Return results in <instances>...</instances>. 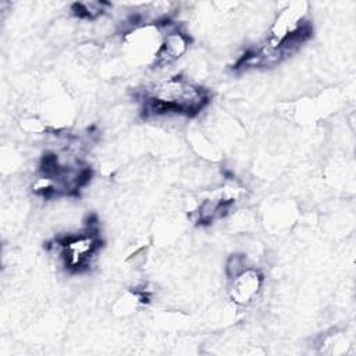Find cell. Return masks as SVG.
<instances>
[{
    "label": "cell",
    "mask_w": 356,
    "mask_h": 356,
    "mask_svg": "<svg viewBox=\"0 0 356 356\" xmlns=\"http://www.w3.org/2000/svg\"><path fill=\"white\" fill-rule=\"evenodd\" d=\"M106 6L107 4L103 1H85V3H75L72 6V10H74L75 15L79 18L93 19L103 14Z\"/></svg>",
    "instance_id": "cell-5"
},
{
    "label": "cell",
    "mask_w": 356,
    "mask_h": 356,
    "mask_svg": "<svg viewBox=\"0 0 356 356\" xmlns=\"http://www.w3.org/2000/svg\"><path fill=\"white\" fill-rule=\"evenodd\" d=\"M245 257L239 254H232L227 263V274L229 278L245 270Z\"/></svg>",
    "instance_id": "cell-6"
},
{
    "label": "cell",
    "mask_w": 356,
    "mask_h": 356,
    "mask_svg": "<svg viewBox=\"0 0 356 356\" xmlns=\"http://www.w3.org/2000/svg\"><path fill=\"white\" fill-rule=\"evenodd\" d=\"M209 92L202 86L182 76H172L147 89L145 110L156 115L167 113L195 115L209 103Z\"/></svg>",
    "instance_id": "cell-1"
},
{
    "label": "cell",
    "mask_w": 356,
    "mask_h": 356,
    "mask_svg": "<svg viewBox=\"0 0 356 356\" xmlns=\"http://www.w3.org/2000/svg\"><path fill=\"white\" fill-rule=\"evenodd\" d=\"M99 235L93 231L68 235L67 238L61 239L60 248L65 267L72 271H79L88 267L90 259L99 250Z\"/></svg>",
    "instance_id": "cell-2"
},
{
    "label": "cell",
    "mask_w": 356,
    "mask_h": 356,
    "mask_svg": "<svg viewBox=\"0 0 356 356\" xmlns=\"http://www.w3.org/2000/svg\"><path fill=\"white\" fill-rule=\"evenodd\" d=\"M189 39L186 35L178 31H171L163 36L160 49L156 54L154 64L156 65H167L172 61L178 60L188 49Z\"/></svg>",
    "instance_id": "cell-4"
},
{
    "label": "cell",
    "mask_w": 356,
    "mask_h": 356,
    "mask_svg": "<svg viewBox=\"0 0 356 356\" xmlns=\"http://www.w3.org/2000/svg\"><path fill=\"white\" fill-rule=\"evenodd\" d=\"M263 274L256 268L246 267L231 278L229 296L236 305H249L260 292Z\"/></svg>",
    "instance_id": "cell-3"
}]
</instances>
